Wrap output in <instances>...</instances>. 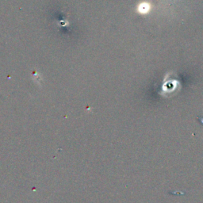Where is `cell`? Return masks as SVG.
<instances>
[{"mask_svg": "<svg viewBox=\"0 0 203 203\" xmlns=\"http://www.w3.org/2000/svg\"><path fill=\"white\" fill-rule=\"evenodd\" d=\"M150 9L151 6L148 4V2H142L138 7V11L141 14H147L148 11H150Z\"/></svg>", "mask_w": 203, "mask_h": 203, "instance_id": "6da1fadb", "label": "cell"}]
</instances>
